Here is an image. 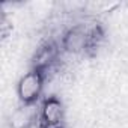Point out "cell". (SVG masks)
I'll return each mask as SVG.
<instances>
[{
	"label": "cell",
	"instance_id": "7a4b0ae2",
	"mask_svg": "<svg viewBox=\"0 0 128 128\" xmlns=\"http://www.w3.org/2000/svg\"><path fill=\"white\" fill-rule=\"evenodd\" d=\"M41 126L42 128H60L63 122V106L57 98H48L41 106Z\"/></svg>",
	"mask_w": 128,
	"mask_h": 128
},
{
	"label": "cell",
	"instance_id": "277c9868",
	"mask_svg": "<svg viewBox=\"0 0 128 128\" xmlns=\"http://www.w3.org/2000/svg\"><path fill=\"white\" fill-rule=\"evenodd\" d=\"M35 110L33 104H23L21 107L15 108L11 114V128H30L33 125Z\"/></svg>",
	"mask_w": 128,
	"mask_h": 128
},
{
	"label": "cell",
	"instance_id": "6da1fadb",
	"mask_svg": "<svg viewBox=\"0 0 128 128\" xmlns=\"http://www.w3.org/2000/svg\"><path fill=\"white\" fill-rule=\"evenodd\" d=\"M44 88V76L41 71L32 70L24 74L17 84V95L23 104H35Z\"/></svg>",
	"mask_w": 128,
	"mask_h": 128
},
{
	"label": "cell",
	"instance_id": "5b68a950",
	"mask_svg": "<svg viewBox=\"0 0 128 128\" xmlns=\"http://www.w3.org/2000/svg\"><path fill=\"white\" fill-rule=\"evenodd\" d=\"M30 128H42V126H41V125H39V126H36V125H35V124H33V125H32V126H30Z\"/></svg>",
	"mask_w": 128,
	"mask_h": 128
},
{
	"label": "cell",
	"instance_id": "3957f363",
	"mask_svg": "<svg viewBox=\"0 0 128 128\" xmlns=\"http://www.w3.org/2000/svg\"><path fill=\"white\" fill-rule=\"evenodd\" d=\"M89 42H90V33H88L82 27L68 30L62 39V45L68 53H80L89 47Z\"/></svg>",
	"mask_w": 128,
	"mask_h": 128
}]
</instances>
